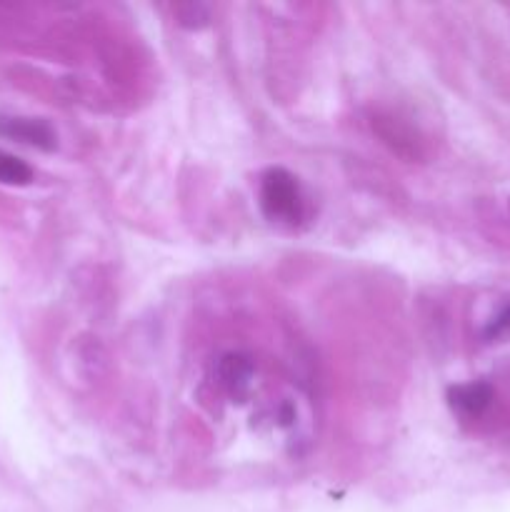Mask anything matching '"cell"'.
Masks as SVG:
<instances>
[{
	"label": "cell",
	"instance_id": "cell-1",
	"mask_svg": "<svg viewBox=\"0 0 510 512\" xmlns=\"http://www.w3.org/2000/svg\"><path fill=\"white\" fill-rule=\"evenodd\" d=\"M260 208L273 223L298 225L303 220V193L288 170L270 168L260 178Z\"/></svg>",
	"mask_w": 510,
	"mask_h": 512
},
{
	"label": "cell",
	"instance_id": "cell-5",
	"mask_svg": "<svg viewBox=\"0 0 510 512\" xmlns=\"http://www.w3.org/2000/svg\"><path fill=\"white\" fill-rule=\"evenodd\" d=\"M33 180V168L25 160L0 150V183L3 185H28Z\"/></svg>",
	"mask_w": 510,
	"mask_h": 512
},
{
	"label": "cell",
	"instance_id": "cell-3",
	"mask_svg": "<svg viewBox=\"0 0 510 512\" xmlns=\"http://www.w3.org/2000/svg\"><path fill=\"white\" fill-rule=\"evenodd\" d=\"M495 403V390L488 383H468L450 390V405L465 418H480Z\"/></svg>",
	"mask_w": 510,
	"mask_h": 512
},
{
	"label": "cell",
	"instance_id": "cell-2",
	"mask_svg": "<svg viewBox=\"0 0 510 512\" xmlns=\"http://www.w3.org/2000/svg\"><path fill=\"white\" fill-rule=\"evenodd\" d=\"M0 135L18 143L33 145L38 150L55 148V130L40 118H18V115H0Z\"/></svg>",
	"mask_w": 510,
	"mask_h": 512
},
{
	"label": "cell",
	"instance_id": "cell-4",
	"mask_svg": "<svg viewBox=\"0 0 510 512\" xmlns=\"http://www.w3.org/2000/svg\"><path fill=\"white\" fill-rule=\"evenodd\" d=\"M220 385L228 390L230 395H243L245 388L250 385L253 378V363L245 355H225L220 360Z\"/></svg>",
	"mask_w": 510,
	"mask_h": 512
}]
</instances>
